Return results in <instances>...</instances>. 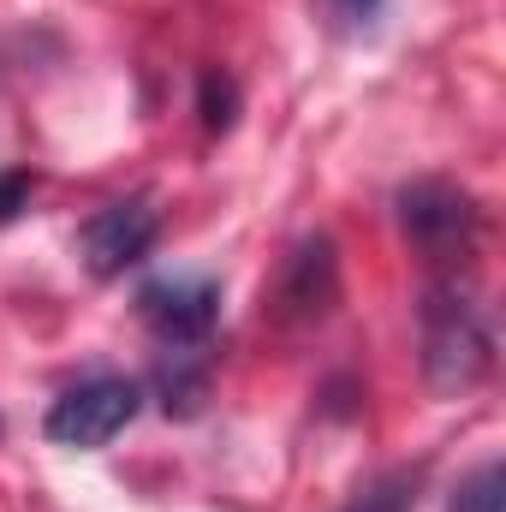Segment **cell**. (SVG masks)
<instances>
[{"mask_svg": "<svg viewBox=\"0 0 506 512\" xmlns=\"http://www.w3.org/2000/svg\"><path fill=\"white\" fill-rule=\"evenodd\" d=\"M423 376L435 393H471L477 382H489L495 370V328H489V310L459 292L453 280L429 286L423 292Z\"/></svg>", "mask_w": 506, "mask_h": 512, "instance_id": "cell-1", "label": "cell"}, {"mask_svg": "<svg viewBox=\"0 0 506 512\" xmlns=\"http://www.w3.org/2000/svg\"><path fill=\"white\" fill-rule=\"evenodd\" d=\"M137 405H143V387L137 382H126V376H90V382L66 387V393L48 405L42 435H48L54 447L90 453V447H108V441L126 429L131 417H137Z\"/></svg>", "mask_w": 506, "mask_h": 512, "instance_id": "cell-2", "label": "cell"}, {"mask_svg": "<svg viewBox=\"0 0 506 512\" xmlns=\"http://www.w3.org/2000/svg\"><path fill=\"white\" fill-rule=\"evenodd\" d=\"M399 227L429 262H453V256H471L483 215H477L471 191H459L447 179H417L399 191Z\"/></svg>", "mask_w": 506, "mask_h": 512, "instance_id": "cell-3", "label": "cell"}, {"mask_svg": "<svg viewBox=\"0 0 506 512\" xmlns=\"http://www.w3.org/2000/svg\"><path fill=\"white\" fill-rule=\"evenodd\" d=\"M334 304H340V251H334L328 233H316V239H304L286 256V268H280V280L268 292V316L280 328H310Z\"/></svg>", "mask_w": 506, "mask_h": 512, "instance_id": "cell-4", "label": "cell"}, {"mask_svg": "<svg viewBox=\"0 0 506 512\" xmlns=\"http://www.w3.org/2000/svg\"><path fill=\"white\" fill-rule=\"evenodd\" d=\"M155 233H161V215H155L143 197H126V203L96 209V215L78 227V256H84V268H90L96 280H114V274H126V268H137V262L149 256Z\"/></svg>", "mask_w": 506, "mask_h": 512, "instance_id": "cell-5", "label": "cell"}, {"mask_svg": "<svg viewBox=\"0 0 506 512\" xmlns=\"http://www.w3.org/2000/svg\"><path fill=\"white\" fill-rule=\"evenodd\" d=\"M137 310L167 346H197V340H209V328L221 316V286L215 280H185V274L149 280L137 292Z\"/></svg>", "mask_w": 506, "mask_h": 512, "instance_id": "cell-6", "label": "cell"}, {"mask_svg": "<svg viewBox=\"0 0 506 512\" xmlns=\"http://www.w3.org/2000/svg\"><path fill=\"white\" fill-rule=\"evenodd\" d=\"M155 387H161V405H167V417H173V411H179V417H191V411H197V405L209 399V376H203L197 364H185V358L161 364Z\"/></svg>", "mask_w": 506, "mask_h": 512, "instance_id": "cell-7", "label": "cell"}, {"mask_svg": "<svg viewBox=\"0 0 506 512\" xmlns=\"http://www.w3.org/2000/svg\"><path fill=\"white\" fill-rule=\"evenodd\" d=\"M417 483H423L417 471H387L346 512H417Z\"/></svg>", "mask_w": 506, "mask_h": 512, "instance_id": "cell-8", "label": "cell"}, {"mask_svg": "<svg viewBox=\"0 0 506 512\" xmlns=\"http://www.w3.org/2000/svg\"><path fill=\"white\" fill-rule=\"evenodd\" d=\"M197 114H203L209 131H233V120H239V84H233L227 72H203V84H197Z\"/></svg>", "mask_w": 506, "mask_h": 512, "instance_id": "cell-9", "label": "cell"}, {"mask_svg": "<svg viewBox=\"0 0 506 512\" xmlns=\"http://www.w3.org/2000/svg\"><path fill=\"white\" fill-rule=\"evenodd\" d=\"M447 512H501V465L471 471V477L459 483V495H453Z\"/></svg>", "mask_w": 506, "mask_h": 512, "instance_id": "cell-10", "label": "cell"}, {"mask_svg": "<svg viewBox=\"0 0 506 512\" xmlns=\"http://www.w3.org/2000/svg\"><path fill=\"white\" fill-rule=\"evenodd\" d=\"M24 203H30V173H0V227L18 221Z\"/></svg>", "mask_w": 506, "mask_h": 512, "instance_id": "cell-11", "label": "cell"}, {"mask_svg": "<svg viewBox=\"0 0 506 512\" xmlns=\"http://www.w3.org/2000/svg\"><path fill=\"white\" fill-rule=\"evenodd\" d=\"M381 0H340V12H352V18H370Z\"/></svg>", "mask_w": 506, "mask_h": 512, "instance_id": "cell-12", "label": "cell"}]
</instances>
